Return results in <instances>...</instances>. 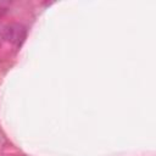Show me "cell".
I'll list each match as a JSON object with an SVG mask.
<instances>
[{
	"instance_id": "1",
	"label": "cell",
	"mask_w": 156,
	"mask_h": 156,
	"mask_svg": "<svg viewBox=\"0 0 156 156\" xmlns=\"http://www.w3.org/2000/svg\"><path fill=\"white\" fill-rule=\"evenodd\" d=\"M4 37L12 41V43H16L17 45L21 44L26 37V30L20 24H11V26H7L6 29H5V33H4Z\"/></svg>"
}]
</instances>
